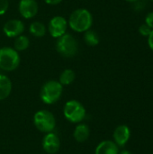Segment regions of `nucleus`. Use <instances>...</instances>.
Returning a JSON list of instances; mask_svg holds the SVG:
<instances>
[{
	"label": "nucleus",
	"instance_id": "1a4fd4ad",
	"mask_svg": "<svg viewBox=\"0 0 153 154\" xmlns=\"http://www.w3.org/2000/svg\"><path fill=\"white\" fill-rule=\"evenodd\" d=\"M20 14L25 19L34 17L39 10L38 4L35 0H21L18 5Z\"/></svg>",
	"mask_w": 153,
	"mask_h": 154
},
{
	"label": "nucleus",
	"instance_id": "6e6552de",
	"mask_svg": "<svg viewBox=\"0 0 153 154\" xmlns=\"http://www.w3.org/2000/svg\"><path fill=\"white\" fill-rule=\"evenodd\" d=\"M60 147V141L59 136L53 132L48 133L42 139V148L49 154L57 153Z\"/></svg>",
	"mask_w": 153,
	"mask_h": 154
},
{
	"label": "nucleus",
	"instance_id": "39448f33",
	"mask_svg": "<svg viewBox=\"0 0 153 154\" xmlns=\"http://www.w3.org/2000/svg\"><path fill=\"white\" fill-rule=\"evenodd\" d=\"M20 64V56L18 51L10 47L0 49V69L5 71H13Z\"/></svg>",
	"mask_w": 153,
	"mask_h": 154
},
{
	"label": "nucleus",
	"instance_id": "393cba45",
	"mask_svg": "<svg viewBox=\"0 0 153 154\" xmlns=\"http://www.w3.org/2000/svg\"><path fill=\"white\" fill-rule=\"evenodd\" d=\"M125 1H127V2H129V3H134V2L137 1V0H125Z\"/></svg>",
	"mask_w": 153,
	"mask_h": 154
},
{
	"label": "nucleus",
	"instance_id": "dca6fc26",
	"mask_svg": "<svg viewBox=\"0 0 153 154\" xmlns=\"http://www.w3.org/2000/svg\"><path fill=\"white\" fill-rule=\"evenodd\" d=\"M75 78H76L75 72L70 69H67L61 72L59 82L62 86H69L75 80Z\"/></svg>",
	"mask_w": 153,
	"mask_h": 154
},
{
	"label": "nucleus",
	"instance_id": "412c9836",
	"mask_svg": "<svg viewBox=\"0 0 153 154\" xmlns=\"http://www.w3.org/2000/svg\"><path fill=\"white\" fill-rule=\"evenodd\" d=\"M145 23L153 30V12L149 13L145 17Z\"/></svg>",
	"mask_w": 153,
	"mask_h": 154
},
{
	"label": "nucleus",
	"instance_id": "2eb2a0df",
	"mask_svg": "<svg viewBox=\"0 0 153 154\" xmlns=\"http://www.w3.org/2000/svg\"><path fill=\"white\" fill-rule=\"evenodd\" d=\"M30 32L38 38L43 37L46 33V26L41 22H32L30 25Z\"/></svg>",
	"mask_w": 153,
	"mask_h": 154
},
{
	"label": "nucleus",
	"instance_id": "f8f14e48",
	"mask_svg": "<svg viewBox=\"0 0 153 154\" xmlns=\"http://www.w3.org/2000/svg\"><path fill=\"white\" fill-rule=\"evenodd\" d=\"M95 154H119V147L113 141H103L96 146Z\"/></svg>",
	"mask_w": 153,
	"mask_h": 154
},
{
	"label": "nucleus",
	"instance_id": "a878e982",
	"mask_svg": "<svg viewBox=\"0 0 153 154\" xmlns=\"http://www.w3.org/2000/svg\"><path fill=\"white\" fill-rule=\"evenodd\" d=\"M150 1H153V0H150Z\"/></svg>",
	"mask_w": 153,
	"mask_h": 154
},
{
	"label": "nucleus",
	"instance_id": "9b49d317",
	"mask_svg": "<svg viewBox=\"0 0 153 154\" xmlns=\"http://www.w3.org/2000/svg\"><path fill=\"white\" fill-rule=\"evenodd\" d=\"M131 136V131L125 125H119L115 128L113 137L115 144L118 147H124L129 141Z\"/></svg>",
	"mask_w": 153,
	"mask_h": 154
},
{
	"label": "nucleus",
	"instance_id": "20e7f679",
	"mask_svg": "<svg viewBox=\"0 0 153 154\" xmlns=\"http://www.w3.org/2000/svg\"><path fill=\"white\" fill-rule=\"evenodd\" d=\"M64 116L68 121L73 124H79L86 117V109L84 106L77 100H69L63 108Z\"/></svg>",
	"mask_w": 153,
	"mask_h": 154
},
{
	"label": "nucleus",
	"instance_id": "423d86ee",
	"mask_svg": "<svg viewBox=\"0 0 153 154\" xmlns=\"http://www.w3.org/2000/svg\"><path fill=\"white\" fill-rule=\"evenodd\" d=\"M33 124L40 132L48 134L54 130L56 126V120L50 111L40 110L35 113L33 116Z\"/></svg>",
	"mask_w": 153,
	"mask_h": 154
},
{
	"label": "nucleus",
	"instance_id": "f3484780",
	"mask_svg": "<svg viewBox=\"0 0 153 154\" xmlns=\"http://www.w3.org/2000/svg\"><path fill=\"white\" fill-rule=\"evenodd\" d=\"M30 45V40L27 36L25 35H19L15 38L14 43V49L16 51H25Z\"/></svg>",
	"mask_w": 153,
	"mask_h": 154
},
{
	"label": "nucleus",
	"instance_id": "9d476101",
	"mask_svg": "<svg viewBox=\"0 0 153 154\" xmlns=\"http://www.w3.org/2000/svg\"><path fill=\"white\" fill-rule=\"evenodd\" d=\"M4 33L10 38L17 37L23 34L24 31V24L21 20L18 19H12L7 21L4 27H3Z\"/></svg>",
	"mask_w": 153,
	"mask_h": 154
},
{
	"label": "nucleus",
	"instance_id": "a211bd4d",
	"mask_svg": "<svg viewBox=\"0 0 153 154\" xmlns=\"http://www.w3.org/2000/svg\"><path fill=\"white\" fill-rule=\"evenodd\" d=\"M84 41L89 46H96L100 42V38H99L98 34L96 33V32L89 29L85 32Z\"/></svg>",
	"mask_w": 153,
	"mask_h": 154
},
{
	"label": "nucleus",
	"instance_id": "ddd939ff",
	"mask_svg": "<svg viewBox=\"0 0 153 154\" xmlns=\"http://www.w3.org/2000/svg\"><path fill=\"white\" fill-rule=\"evenodd\" d=\"M12 91V82L10 79L3 74H0V101L6 99Z\"/></svg>",
	"mask_w": 153,
	"mask_h": 154
},
{
	"label": "nucleus",
	"instance_id": "f257e3e1",
	"mask_svg": "<svg viewBox=\"0 0 153 154\" xmlns=\"http://www.w3.org/2000/svg\"><path fill=\"white\" fill-rule=\"evenodd\" d=\"M68 23L73 31L77 32H85L91 28L93 24V16L88 10L78 8L72 12Z\"/></svg>",
	"mask_w": 153,
	"mask_h": 154
},
{
	"label": "nucleus",
	"instance_id": "aec40b11",
	"mask_svg": "<svg viewBox=\"0 0 153 154\" xmlns=\"http://www.w3.org/2000/svg\"><path fill=\"white\" fill-rule=\"evenodd\" d=\"M9 2L8 0H0V15L5 14L8 9Z\"/></svg>",
	"mask_w": 153,
	"mask_h": 154
},
{
	"label": "nucleus",
	"instance_id": "b1692460",
	"mask_svg": "<svg viewBox=\"0 0 153 154\" xmlns=\"http://www.w3.org/2000/svg\"><path fill=\"white\" fill-rule=\"evenodd\" d=\"M119 154H133L131 152H129V151H126V150H124V151H122Z\"/></svg>",
	"mask_w": 153,
	"mask_h": 154
},
{
	"label": "nucleus",
	"instance_id": "4be33fe9",
	"mask_svg": "<svg viewBox=\"0 0 153 154\" xmlns=\"http://www.w3.org/2000/svg\"><path fill=\"white\" fill-rule=\"evenodd\" d=\"M148 44H149V47L151 48V50L153 51V30H151L150 35L148 36Z\"/></svg>",
	"mask_w": 153,
	"mask_h": 154
},
{
	"label": "nucleus",
	"instance_id": "0eeeda50",
	"mask_svg": "<svg viewBox=\"0 0 153 154\" xmlns=\"http://www.w3.org/2000/svg\"><path fill=\"white\" fill-rule=\"evenodd\" d=\"M68 22L63 16H54L49 23L48 30L54 38H59L66 33Z\"/></svg>",
	"mask_w": 153,
	"mask_h": 154
},
{
	"label": "nucleus",
	"instance_id": "f03ea898",
	"mask_svg": "<svg viewBox=\"0 0 153 154\" xmlns=\"http://www.w3.org/2000/svg\"><path fill=\"white\" fill-rule=\"evenodd\" d=\"M63 86L57 80H49L43 84L41 88L40 97L44 104L52 105L61 97Z\"/></svg>",
	"mask_w": 153,
	"mask_h": 154
},
{
	"label": "nucleus",
	"instance_id": "6ab92c4d",
	"mask_svg": "<svg viewBox=\"0 0 153 154\" xmlns=\"http://www.w3.org/2000/svg\"><path fill=\"white\" fill-rule=\"evenodd\" d=\"M151 30H152V29H151L146 23H143V24H142V25L139 27V32H140V34H142V36H147V37H148V36L150 35Z\"/></svg>",
	"mask_w": 153,
	"mask_h": 154
},
{
	"label": "nucleus",
	"instance_id": "7ed1b4c3",
	"mask_svg": "<svg viewBox=\"0 0 153 154\" xmlns=\"http://www.w3.org/2000/svg\"><path fill=\"white\" fill-rule=\"evenodd\" d=\"M56 50L62 57L71 58L78 53V42L71 34L65 33L57 39Z\"/></svg>",
	"mask_w": 153,
	"mask_h": 154
},
{
	"label": "nucleus",
	"instance_id": "5701e85b",
	"mask_svg": "<svg viewBox=\"0 0 153 154\" xmlns=\"http://www.w3.org/2000/svg\"><path fill=\"white\" fill-rule=\"evenodd\" d=\"M46 4L48 5H58L60 3H61L63 0H44Z\"/></svg>",
	"mask_w": 153,
	"mask_h": 154
},
{
	"label": "nucleus",
	"instance_id": "4468645a",
	"mask_svg": "<svg viewBox=\"0 0 153 154\" xmlns=\"http://www.w3.org/2000/svg\"><path fill=\"white\" fill-rule=\"evenodd\" d=\"M89 134L90 131L88 126L85 124H78L74 130L73 136L78 143H85L88 139Z\"/></svg>",
	"mask_w": 153,
	"mask_h": 154
}]
</instances>
